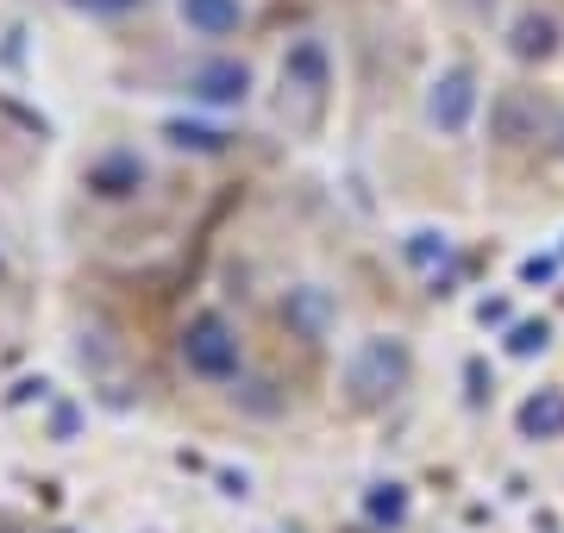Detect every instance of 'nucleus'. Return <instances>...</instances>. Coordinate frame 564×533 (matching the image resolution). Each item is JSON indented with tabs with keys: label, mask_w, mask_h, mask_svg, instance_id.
<instances>
[{
	"label": "nucleus",
	"mask_w": 564,
	"mask_h": 533,
	"mask_svg": "<svg viewBox=\"0 0 564 533\" xmlns=\"http://www.w3.org/2000/svg\"><path fill=\"white\" fill-rule=\"evenodd\" d=\"M182 365H188V377H202V383H239L245 370V346H239V327L226 320V314H195L188 327H182L176 339Z\"/></svg>",
	"instance_id": "nucleus-1"
},
{
	"label": "nucleus",
	"mask_w": 564,
	"mask_h": 533,
	"mask_svg": "<svg viewBox=\"0 0 564 533\" xmlns=\"http://www.w3.org/2000/svg\"><path fill=\"white\" fill-rule=\"evenodd\" d=\"M477 101H484V88H477V69L470 63H445L440 76L426 83V126L440 132V139H464L470 132V120H477Z\"/></svg>",
	"instance_id": "nucleus-2"
},
{
	"label": "nucleus",
	"mask_w": 564,
	"mask_h": 533,
	"mask_svg": "<svg viewBox=\"0 0 564 533\" xmlns=\"http://www.w3.org/2000/svg\"><path fill=\"white\" fill-rule=\"evenodd\" d=\"M408 370H414L408 346H402V339H389V333H377V339H364V346L351 351L345 383L358 390V402H383V395H395L408 383Z\"/></svg>",
	"instance_id": "nucleus-3"
},
{
	"label": "nucleus",
	"mask_w": 564,
	"mask_h": 533,
	"mask_svg": "<svg viewBox=\"0 0 564 533\" xmlns=\"http://www.w3.org/2000/svg\"><path fill=\"white\" fill-rule=\"evenodd\" d=\"M182 95L195 107H207V113H232V107L251 101V63H239V57L195 63V69L182 76Z\"/></svg>",
	"instance_id": "nucleus-4"
},
{
	"label": "nucleus",
	"mask_w": 564,
	"mask_h": 533,
	"mask_svg": "<svg viewBox=\"0 0 564 533\" xmlns=\"http://www.w3.org/2000/svg\"><path fill=\"white\" fill-rule=\"evenodd\" d=\"M552 132V107L533 95V88H502L496 101H489V139L514 151V144H540Z\"/></svg>",
	"instance_id": "nucleus-5"
},
{
	"label": "nucleus",
	"mask_w": 564,
	"mask_h": 533,
	"mask_svg": "<svg viewBox=\"0 0 564 533\" xmlns=\"http://www.w3.org/2000/svg\"><path fill=\"white\" fill-rule=\"evenodd\" d=\"M144 176H151V170H144V157H139V151H126V144H113V151H101L95 164L82 170V188H88L95 202H132V195L144 188Z\"/></svg>",
	"instance_id": "nucleus-6"
},
{
	"label": "nucleus",
	"mask_w": 564,
	"mask_h": 533,
	"mask_svg": "<svg viewBox=\"0 0 564 533\" xmlns=\"http://www.w3.org/2000/svg\"><path fill=\"white\" fill-rule=\"evenodd\" d=\"M508 57L514 63H552L564 44V25L552 20V13H540V7H527V13H514V25H508Z\"/></svg>",
	"instance_id": "nucleus-7"
},
{
	"label": "nucleus",
	"mask_w": 564,
	"mask_h": 533,
	"mask_svg": "<svg viewBox=\"0 0 564 533\" xmlns=\"http://www.w3.org/2000/svg\"><path fill=\"white\" fill-rule=\"evenodd\" d=\"M176 20L195 39H239L251 13H245V0H176Z\"/></svg>",
	"instance_id": "nucleus-8"
},
{
	"label": "nucleus",
	"mask_w": 564,
	"mask_h": 533,
	"mask_svg": "<svg viewBox=\"0 0 564 533\" xmlns=\"http://www.w3.org/2000/svg\"><path fill=\"white\" fill-rule=\"evenodd\" d=\"M282 83L302 88V95H326V83H333V57H326L321 39H295L289 51H282Z\"/></svg>",
	"instance_id": "nucleus-9"
},
{
	"label": "nucleus",
	"mask_w": 564,
	"mask_h": 533,
	"mask_svg": "<svg viewBox=\"0 0 564 533\" xmlns=\"http://www.w3.org/2000/svg\"><path fill=\"white\" fill-rule=\"evenodd\" d=\"M521 433L527 439H552L564 433V390H540L521 402Z\"/></svg>",
	"instance_id": "nucleus-10"
},
{
	"label": "nucleus",
	"mask_w": 564,
	"mask_h": 533,
	"mask_svg": "<svg viewBox=\"0 0 564 533\" xmlns=\"http://www.w3.org/2000/svg\"><path fill=\"white\" fill-rule=\"evenodd\" d=\"M163 139L176 144V151H202V157H220L226 144H232L220 126H207V120H163Z\"/></svg>",
	"instance_id": "nucleus-11"
},
{
	"label": "nucleus",
	"mask_w": 564,
	"mask_h": 533,
	"mask_svg": "<svg viewBox=\"0 0 564 533\" xmlns=\"http://www.w3.org/2000/svg\"><path fill=\"white\" fill-rule=\"evenodd\" d=\"M364 509H370L377 527H402V521H408V490H402V483H377V490L364 496Z\"/></svg>",
	"instance_id": "nucleus-12"
},
{
	"label": "nucleus",
	"mask_w": 564,
	"mask_h": 533,
	"mask_svg": "<svg viewBox=\"0 0 564 533\" xmlns=\"http://www.w3.org/2000/svg\"><path fill=\"white\" fill-rule=\"evenodd\" d=\"M402 258L408 264H421V270H433V264H452V239H445V232H408L402 239Z\"/></svg>",
	"instance_id": "nucleus-13"
},
{
	"label": "nucleus",
	"mask_w": 564,
	"mask_h": 533,
	"mask_svg": "<svg viewBox=\"0 0 564 533\" xmlns=\"http://www.w3.org/2000/svg\"><path fill=\"white\" fill-rule=\"evenodd\" d=\"M289 314H295V320H302V327L321 339L326 320H333V302H326L321 289H295V295H289Z\"/></svg>",
	"instance_id": "nucleus-14"
},
{
	"label": "nucleus",
	"mask_w": 564,
	"mask_h": 533,
	"mask_svg": "<svg viewBox=\"0 0 564 533\" xmlns=\"http://www.w3.org/2000/svg\"><path fill=\"white\" fill-rule=\"evenodd\" d=\"M552 346V327H545V320H521V327L508 333V351H514V358H533V351H545Z\"/></svg>",
	"instance_id": "nucleus-15"
},
{
	"label": "nucleus",
	"mask_w": 564,
	"mask_h": 533,
	"mask_svg": "<svg viewBox=\"0 0 564 533\" xmlns=\"http://www.w3.org/2000/svg\"><path fill=\"white\" fill-rule=\"evenodd\" d=\"M69 13H88V20H126V13H139L144 0H63Z\"/></svg>",
	"instance_id": "nucleus-16"
},
{
	"label": "nucleus",
	"mask_w": 564,
	"mask_h": 533,
	"mask_svg": "<svg viewBox=\"0 0 564 533\" xmlns=\"http://www.w3.org/2000/svg\"><path fill=\"white\" fill-rule=\"evenodd\" d=\"M552 270H558V264H552V258H527V264H521V283H545Z\"/></svg>",
	"instance_id": "nucleus-17"
},
{
	"label": "nucleus",
	"mask_w": 564,
	"mask_h": 533,
	"mask_svg": "<svg viewBox=\"0 0 564 533\" xmlns=\"http://www.w3.org/2000/svg\"><path fill=\"white\" fill-rule=\"evenodd\" d=\"M477 320H484V327H502V320H508V302H502V295H496V302H484V308H477Z\"/></svg>",
	"instance_id": "nucleus-18"
},
{
	"label": "nucleus",
	"mask_w": 564,
	"mask_h": 533,
	"mask_svg": "<svg viewBox=\"0 0 564 533\" xmlns=\"http://www.w3.org/2000/svg\"><path fill=\"white\" fill-rule=\"evenodd\" d=\"M464 377H470V402H484V395H489V377H484V365H470Z\"/></svg>",
	"instance_id": "nucleus-19"
},
{
	"label": "nucleus",
	"mask_w": 564,
	"mask_h": 533,
	"mask_svg": "<svg viewBox=\"0 0 564 533\" xmlns=\"http://www.w3.org/2000/svg\"><path fill=\"white\" fill-rule=\"evenodd\" d=\"M545 139H552V151L564 157V113H552V132H545Z\"/></svg>",
	"instance_id": "nucleus-20"
},
{
	"label": "nucleus",
	"mask_w": 564,
	"mask_h": 533,
	"mask_svg": "<svg viewBox=\"0 0 564 533\" xmlns=\"http://www.w3.org/2000/svg\"><path fill=\"white\" fill-rule=\"evenodd\" d=\"M464 7H470V13H489V7H496V0H464Z\"/></svg>",
	"instance_id": "nucleus-21"
},
{
	"label": "nucleus",
	"mask_w": 564,
	"mask_h": 533,
	"mask_svg": "<svg viewBox=\"0 0 564 533\" xmlns=\"http://www.w3.org/2000/svg\"><path fill=\"white\" fill-rule=\"evenodd\" d=\"M0 283H7V258H0Z\"/></svg>",
	"instance_id": "nucleus-22"
}]
</instances>
